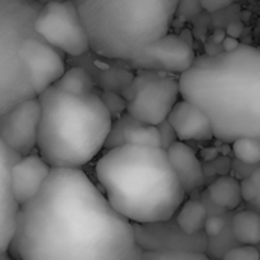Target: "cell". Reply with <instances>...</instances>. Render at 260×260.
<instances>
[{
	"label": "cell",
	"instance_id": "cell-1",
	"mask_svg": "<svg viewBox=\"0 0 260 260\" xmlns=\"http://www.w3.org/2000/svg\"><path fill=\"white\" fill-rule=\"evenodd\" d=\"M134 225L82 169H52L41 190L20 206L14 260H140Z\"/></svg>",
	"mask_w": 260,
	"mask_h": 260
},
{
	"label": "cell",
	"instance_id": "cell-2",
	"mask_svg": "<svg viewBox=\"0 0 260 260\" xmlns=\"http://www.w3.org/2000/svg\"><path fill=\"white\" fill-rule=\"evenodd\" d=\"M178 84L181 98L209 116L216 140L260 139V49L241 44L197 56Z\"/></svg>",
	"mask_w": 260,
	"mask_h": 260
},
{
	"label": "cell",
	"instance_id": "cell-3",
	"mask_svg": "<svg viewBox=\"0 0 260 260\" xmlns=\"http://www.w3.org/2000/svg\"><path fill=\"white\" fill-rule=\"evenodd\" d=\"M94 175L111 207L133 225L168 222L187 195L163 148L123 145L105 149Z\"/></svg>",
	"mask_w": 260,
	"mask_h": 260
},
{
	"label": "cell",
	"instance_id": "cell-4",
	"mask_svg": "<svg viewBox=\"0 0 260 260\" xmlns=\"http://www.w3.org/2000/svg\"><path fill=\"white\" fill-rule=\"evenodd\" d=\"M37 98V152L52 169H82L105 149L114 119L96 91L76 96L52 85Z\"/></svg>",
	"mask_w": 260,
	"mask_h": 260
},
{
	"label": "cell",
	"instance_id": "cell-5",
	"mask_svg": "<svg viewBox=\"0 0 260 260\" xmlns=\"http://www.w3.org/2000/svg\"><path fill=\"white\" fill-rule=\"evenodd\" d=\"M90 50L107 59L131 61L169 32L180 0H73Z\"/></svg>",
	"mask_w": 260,
	"mask_h": 260
},
{
	"label": "cell",
	"instance_id": "cell-6",
	"mask_svg": "<svg viewBox=\"0 0 260 260\" xmlns=\"http://www.w3.org/2000/svg\"><path fill=\"white\" fill-rule=\"evenodd\" d=\"M38 0H0V116L37 98L20 58L23 43L37 35Z\"/></svg>",
	"mask_w": 260,
	"mask_h": 260
},
{
	"label": "cell",
	"instance_id": "cell-7",
	"mask_svg": "<svg viewBox=\"0 0 260 260\" xmlns=\"http://www.w3.org/2000/svg\"><path fill=\"white\" fill-rule=\"evenodd\" d=\"M126 113L137 120L158 126L180 101V84L172 73L142 70L123 90Z\"/></svg>",
	"mask_w": 260,
	"mask_h": 260
},
{
	"label": "cell",
	"instance_id": "cell-8",
	"mask_svg": "<svg viewBox=\"0 0 260 260\" xmlns=\"http://www.w3.org/2000/svg\"><path fill=\"white\" fill-rule=\"evenodd\" d=\"M35 32L69 56H82L90 50L87 30L73 0L43 3L35 18Z\"/></svg>",
	"mask_w": 260,
	"mask_h": 260
},
{
	"label": "cell",
	"instance_id": "cell-9",
	"mask_svg": "<svg viewBox=\"0 0 260 260\" xmlns=\"http://www.w3.org/2000/svg\"><path fill=\"white\" fill-rule=\"evenodd\" d=\"M41 105L38 98L27 99L0 116V139L15 154L24 157L37 149Z\"/></svg>",
	"mask_w": 260,
	"mask_h": 260
},
{
	"label": "cell",
	"instance_id": "cell-10",
	"mask_svg": "<svg viewBox=\"0 0 260 260\" xmlns=\"http://www.w3.org/2000/svg\"><path fill=\"white\" fill-rule=\"evenodd\" d=\"M20 58L37 96L55 85L67 70L62 52L46 43L38 35H34L23 43Z\"/></svg>",
	"mask_w": 260,
	"mask_h": 260
},
{
	"label": "cell",
	"instance_id": "cell-11",
	"mask_svg": "<svg viewBox=\"0 0 260 260\" xmlns=\"http://www.w3.org/2000/svg\"><path fill=\"white\" fill-rule=\"evenodd\" d=\"M197 55L192 46L181 37L166 34L149 44L137 58L128 61L131 67L139 70L184 73L195 62Z\"/></svg>",
	"mask_w": 260,
	"mask_h": 260
},
{
	"label": "cell",
	"instance_id": "cell-12",
	"mask_svg": "<svg viewBox=\"0 0 260 260\" xmlns=\"http://www.w3.org/2000/svg\"><path fill=\"white\" fill-rule=\"evenodd\" d=\"M20 157L0 139V254L9 253L17 227L20 204L11 190V168Z\"/></svg>",
	"mask_w": 260,
	"mask_h": 260
},
{
	"label": "cell",
	"instance_id": "cell-13",
	"mask_svg": "<svg viewBox=\"0 0 260 260\" xmlns=\"http://www.w3.org/2000/svg\"><path fill=\"white\" fill-rule=\"evenodd\" d=\"M52 168L40 154L20 157L11 168V190L15 201L23 206L44 186Z\"/></svg>",
	"mask_w": 260,
	"mask_h": 260
},
{
	"label": "cell",
	"instance_id": "cell-14",
	"mask_svg": "<svg viewBox=\"0 0 260 260\" xmlns=\"http://www.w3.org/2000/svg\"><path fill=\"white\" fill-rule=\"evenodd\" d=\"M168 122L181 142H212L215 139L209 116L186 99H180L175 104Z\"/></svg>",
	"mask_w": 260,
	"mask_h": 260
},
{
	"label": "cell",
	"instance_id": "cell-15",
	"mask_svg": "<svg viewBox=\"0 0 260 260\" xmlns=\"http://www.w3.org/2000/svg\"><path fill=\"white\" fill-rule=\"evenodd\" d=\"M134 145V146H155L161 148V139L158 128L143 123L128 113H123L113 120L111 131L108 134L105 149L116 146Z\"/></svg>",
	"mask_w": 260,
	"mask_h": 260
},
{
	"label": "cell",
	"instance_id": "cell-16",
	"mask_svg": "<svg viewBox=\"0 0 260 260\" xmlns=\"http://www.w3.org/2000/svg\"><path fill=\"white\" fill-rule=\"evenodd\" d=\"M166 152L186 193H190L204 186L206 174L203 163L197 152L186 142H174L166 149Z\"/></svg>",
	"mask_w": 260,
	"mask_h": 260
},
{
	"label": "cell",
	"instance_id": "cell-17",
	"mask_svg": "<svg viewBox=\"0 0 260 260\" xmlns=\"http://www.w3.org/2000/svg\"><path fill=\"white\" fill-rule=\"evenodd\" d=\"M209 197L210 200L225 210H235L242 203L241 195V180L232 177V175H222L218 177L210 186H209Z\"/></svg>",
	"mask_w": 260,
	"mask_h": 260
},
{
	"label": "cell",
	"instance_id": "cell-18",
	"mask_svg": "<svg viewBox=\"0 0 260 260\" xmlns=\"http://www.w3.org/2000/svg\"><path fill=\"white\" fill-rule=\"evenodd\" d=\"M207 218V209L201 201L186 200L177 212V225L184 235L193 236L204 230Z\"/></svg>",
	"mask_w": 260,
	"mask_h": 260
},
{
	"label": "cell",
	"instance_id": "cell-19",
	"mask_svg": "<svg viewBox=\"0 0 260 260\" xmlns=\"http://www.w3.org/2000/svg\"><path fill=\"white\" fill-rule=\"evenodd\" d=\"M233 235L241 245L260 244V213L256 210H242L235 215L232 222Z\"/></svg>",
	"mask_w": 260,
	"mask_h": 260
},
{
	"label": "cell",
	"instance_id": "cell-20",
	"mask_svg": "<svg viewBox=\"0 0 260 260\" xmlns=\"http://www.w3.org/2000/svg\"><path fill=\"white\" fill-rule=\"evenodd\" d=\"M55 85L76 96H85V94L96 91L94 78L85 67H81V66H73L67 69L64 75L56 81Z\"/></svg>",
	"mask_w": 260,
	"mask_h": 260
},
{
	"label": "cell",
	"instance_id": "cell-21",
	"mask_svg": "<svg viewBox=\"0 0 260 260\" xmlns=\"http://www.w3.org/2000/svg\"><path fill=\"white\" fill-rule=\"evenodd\" d=\"M230 149L235 158L247 166L260 165V139L259 137H241L230 143Z\"/></svg>",
	"mask_w": 260,
	"mask_h": 260
},
{
	"label": "cell",
	"instance_id": "cell-22",
	"mask_svg": "<svg viewBox=\"0 0 260 260\" xmlns=\"http://www.w3.org/2000/svg\"><path fill=\"white\" fill-rule=\"evenodd\" d=\"M140 260H213L207 254L195 250H143Z\"/></svg>",
	"mask_w": 260,
	"mask_h": 260
},
{
	"label": "cell",
	"instance_id": "cell-23",
	"mask_svg": "<svg viewBox=\"0 0 260 260\" xmlns=\"http://www.w3.org/2000/svg\"><path fill=\"white\" fill-rule=\"evenodd\" d=\"M99 96L104 101V104L108 108V111L111 113L113 119H117L119 116L126 113V99L122 94H119L117 91L104 90Z\"/></svg>",
	"mask_w": 260,
	"mask_h": 260
},
{
	"label": "cell",
	"instance_id": "cell-24",
	"mask_svg": "<svg viewBox=\"0 0 260 260\" xmlns=\"http://www.w3.org/2000/svg\"><path fill=\"white\" fill-rule=\"evenodd\" d=\"M221 260H260V251L254 245H239L229 250Z\"/></svg>",
	"mask_w": 260,
	"mask_h": 260
},
{
	"label": "cell",
	"instance_id": "cell-25",
	"mask_svg": "<svg viewBox=\"0 0 260 260\" xmlns=\"http://www.w3.org/2000/svg\"><path fill=\"white\" fill-rule=\"evenodd\" d=\"M225 229V221L224 218L221 216H210L206 219V224H204V232L209 238H218L222 235Z\"/></svg>",
	"mask_w": 260,
	"mask_h": 260
},
{
	"label": "cell",
	"instance_id": "cell-26",
	"mask_svg": "<svg viewBox=\"0 0 260 260\" xmlns=\"http://www.w3.org/2000/svg\"><path fill=\"white\" fill-rule=\"evenodd\" d=\"M157 128H158V133H160L161 148H163V149H168L174 142H177V140H178V137H177V134H175L174 128L171 126V123L168 122V119H166L165 122H161Z\"/></svg>",
	"mask_w": 260,
	"mask_h": 260
},
{
	"label": "cell",
	"instance_id": "cell-27",
	"mask_svg": "<svg viewBox=\"0 0 260 260\" xmlns=\"http://www.w3.org/2000/svg\"><path fill=\"white\" fill-rule=\"evenodd\" d=\"M241 195H242V201H247L250 204H253L257 198V189L256 184L253 183V180L250 177L241 180Z\"/></svg>",
	"mask_w": 260,
	"mask_h": 260
},
{
	"label": "cell",
	"instance_id": "cell-28",
	"mask_svg": "<svg viewBox=\"0 0 260 260\" xmlns=\"http://www.w3.org/2000/svg\"><path fill=\"white\" fill-rule=\"evenodd\" d=\"M198 2H200V6L209 12L221 11L227 6H230L232 3H235V0H198Z\"/></svg>",
	"mask_w": 260,
	"mask_h": 260
},
{
	"label": "cell",
	"instance_id": "cell-29",
	"mask_svg": "<svg viewBox=\"0 0 260 260\" xmlns=\"http://www.w3.org/2000/svg\"><path fill=\"white\" fill-rule=\"evenodd\" d=\"M225 34L229 37H233V38H239L242 34H244V23L242 21H233L227 26L225 29Z\"/></svg>",
	"mask_w": 260,
	"mask_h": 260
},
{
	"label": "cell",
	"instance_id": "cell-30",
	"mask_svg": "<svg viewBox=\"0 0 260 260\" xmlns=\"http://www.w3.org/2000/svg\"><path fill=\"white\" fill-rule=\"evenodd\" d=\"M221 44H222V50L224 52H233V50H236L241 46L238 38H233V37H229V35L224 38V41Z\"/></svg>",
	"mask_w": 260,
	"mask_h": 260
},
{
	"label": "cell",
	"instance_id": "cell-31",
	"mask_svg": "<svg viewBox=\"0 0 260 260\" xmlns=\"http://www.w3.org/2000/svg\"><path fill=\"white\" fill-rule=\"evenodd\" d=\"M250 178L253 180V183L256 184V189H257V198H256V201L253 204H256V206L260 207V165L256 166V169L253 171V174L250 175Z\"/></svg>",
	"mask_w": 260,
	"mask_h": 260
},
{
	"label": "cell",
	"instance_id": "cell-32",
	"mask_svg": "<svg viewBox=\"0 0 260 260\" xmlns=\"http://www.w3.org/2000/svg\"><path fill=\"white\" fill-rule=\"evenodd\" d=\"M225 37H227V34H225L222 29H218V30L213 32V41H215V43H222Z\"/></svg>",
	"mask_w": 260,
	"mask_h": 260
},
{
	"label": "cell",
	"instance_id": "cell-33",
	"mask_svg": "<svg viewBox=\"0 0 260 260\" xmlns=\"http://www.w3.org/2000/svg\"><path fill=\"white\" fill-rule=\"evenodd\" d=\"M9 259H12L9 253H8V254H0V260H9Z\"/></svg>",
	"mask_w": 260,
	"mask_h": 260
},
{
	"label": "cell",
	"instance_id": "cell-34",
	"mask_svg": "<svg viewBox=\"0 0 260 260\" xmlns=\"http://www.w3.org/2000/svg\"><path fill=\"white\" fill-rule=\"evenodd\" d=\"M38 2L43 5V3H47V2H61V0H38Z\"/></svg>",
	"mask_w": 260,
	"mask_h": 260
},
{
	"label": "cell",
	"instance_id": "cell-35",
	"mask_svg": "<svg viewBox=\"0 0 260 260\" xmlns=\"http://www.w3.org/2000/svg\"><path fill=\"white\" fill-rule=\"evenodd\" d=\"M9 260H14V259H9Z\"/></svg>",
	"mask_w": 260,
	"mask_h": 260
}]
</instances>
